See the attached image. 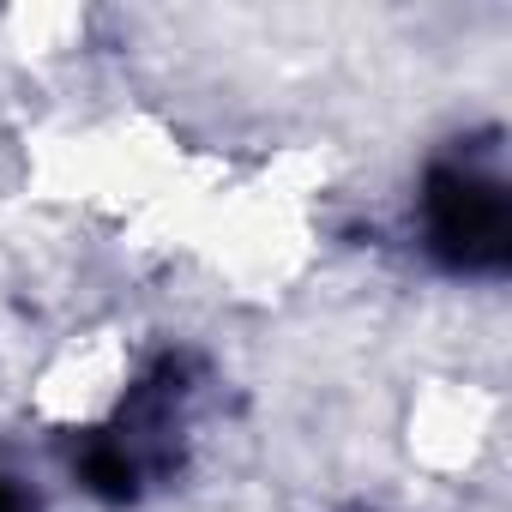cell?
<instances>
[{"label": "cell", "instance_id": "6da1fadb", "mask_svg": "<svg viewBox=\"0 0 512 512\" xmlns=\"http://www.w3.org/2000/svg\"><path fill=\"white\" fill-rule=\"evenodd\" d=\"M428 241L458 272L506 266V241H512L506 193L476 169H434L428 175Z\"/></svg>", "mask_w": 512, "mask_h": 512}, {"label": "cell", "instance_id": "7a4b0ae2", "mask_svg": "<svg viewBox=\"0 0 512 512\" xmlns=\"http://www.w3.org/2000/svg\"><path fill=\"white\" fill-rule=\"evenodd\" d=\"M79 476H85V488L103 494V500H133V494H139V458H133L121 440H97V446L85 452Z\"/></svg>", "mask_w": 512, "mask_h": 512}, {"label": "cell", "instance_id": "3957f363", "mask_svg": "<svg viewBox=\"0 0 512 512\" xmlns=\"http://www.w3.org/2000/svg\"><path fill=\"white\" fill-rule=\"evenodd\" d=\"M0 512H37V506H31V494H25L19 482H7V476H0Z\"/></svg>", "mask_w": 512, "mask_h": 512}]
</instances>
